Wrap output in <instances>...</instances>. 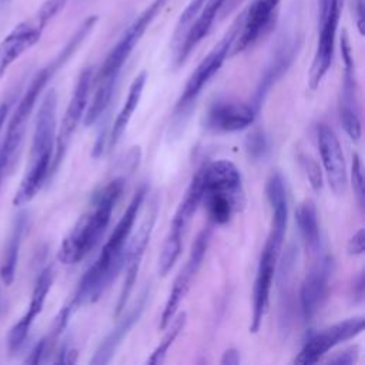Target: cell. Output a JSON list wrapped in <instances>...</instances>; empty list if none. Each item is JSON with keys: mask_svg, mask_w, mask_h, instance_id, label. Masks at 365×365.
I'll list each match as a JSON object with an SVG mask.
<instances>
[{"mask_svg": "<svg viewBox=\"0 0 365 365\" xmlns=\"http://www.w3.org/2000/svg\"><path fill=\"white\" fill-rule=\"evenodd\" d=\"M56 110L57 94L51 88L46 93L36 117L27 167L13 198V205L16 207L30 202L43 184L50 178V167L56 144Z\"/></svg>", "mask_w": 365, "mask_h": 365, "instance_id": "cell-3", "label": "cell"}, {"mask_svg": "<svg viewBox=\"0 0 365 365\" xmlns=\"http://www.w3.org/2000/svg\"><path fill=\"white\" fill-rule=\"evenodd\" d=\"M346 250H348V254H351V255H361L364 252V250H365V230L364 228L358 230L351 237V240L348 241Z\"/></svg>", "mask_w": 365, "mask_h": 365, "instance_id": "cell-31", "label": "cell"}, {"mask_svg": "<svg viewBox=\"0 0 365 365\" xmlns=\"http://www.w3.org/2000/svg\"><path fill=\"white\" fill-rule=\"evenodd\" d=\"M150 297V288L145 287L140 295L134 299L131 307L127 309V312L118 319L115 327L107 334V336L100 342L98 348L96 349L93 358L90 359V364L94 365H104L111 361L114 356V352L117 351L118 345L123 342V339L127 336L130 329L135 325V322L140 319L147 299Z\"/></svg>", "mask_w": 365, "mask_h": 365, "instance_id": "cell-20", "label": "cell"}, {"mask_svg": "<svg viewBox=\"0 0 365 365\" xmlns=\"http://www.w3.org/2000/svg\"><path fill=\"white\" fill-rule=\"evenodd\" d=\"M342 6L344 0H318L317 47L308 78L311 90L319 86L331 67Z\"/></svg>", "mask_w": 365, "mask_h": 365, "instance_id": "cell-8", "label": "cell"}, {"mask_svg": "<svg viewBox=\"0 0 365 365\" xmlns=\"http://www.w3.org/2000/svg\"><path fill=\"white\" fill-rule=\"evenodd\" d=\"M354 299L356 302H361L364 299V274H359L358 278L354 281Z\"/></svg>", "mask_w": 365, "mask_h": 365, "instance_id": "cell-35", "label": "cell"}, {"mask_svg": "<svg viewBox=\"0 0 365 365\" xmlns=\"http://www.w3.org/2000/svg\"><path fill=\"white\" fill-rule=\"evenodd\" d=\"M185 321H187L185 312H181L177 317L175 315L173 317V319L168 324L170 328H168L167 334L163 336V339L157 345V348L150 354V356L147 358V364H150V365H160V364L164 362L165 355H167L170 346L174 344V341L178 336L180 331H182V328L185 325Z\"/></svg>", "mask_w": 365, "mask_h": 365, "instance_id": "cell-26", "label": "cell"}, {"mask_svg": "<svg viewBox=\"0 0 365 365\" xmlns=\"http://www.w3.org/2000/svg\"><path fill=\"white\" fill-rule=\"evenodd\" d=\"M301 164L307 173V177L312 185L314 190H321L322 187V173L321 168L318 165V163L308 155H302L301 157Z\"/></svg>", "mask_w": 365, "mask_h": 365, "instance_id": "cell-29", "label": "cell"}, {"mask_svg": "<svg viewBox=\"0 0 365 365\" xmlns=\"http://www.w3.org/2000/svg\"><path fill=\"white\" fill-rule=\"evenodd\" d=\"M297 222L302 242L309 254H319L321 245V231L318 222V214L315 204L309 200L304 201L297 211Z\"/></svg>", "mask_w": 365, "mask_h": 365, "instance_id": "cell-23", "label": "cell"}, {"mask_svg": "<svg viewBox=\"0 0 365 365\" xmlns=\"http://www.w3.org/2000/svg\"><path fill=\"white\" fill-rule=\"evenodd\" d=\"M67 0H46L27 20L19 23L0 41V78L10 66L40 40L47 24L64 9Z\"/></svg>", "mask_w": 365, "mask_h": 365, "instance_id": "cell-6", "label": "cell"}, {"mask_svg": "<svg viewBox=\"0 0 365 365\" xmlns=\"http://www.w3.org/2000/svg\"><path fill=\"white\" fill-rule=\"evenodd\" d=\"M53 278H54V272L51 267H46L37 277L26 314L20 318V321H17L13 325V328L7 335V348L11 354L20 351V348L24 345L33 322L36 321L37 315L41 312L44 307L47 294L53 284Z\"/></svg>", "mask_w": 365, "mask_h": 365, "instance_id": "cell-18", "label": "cell"}, {"mask_svg": "<svg viewBox=\"0 0 365 365\" xmlns=\"http://www.w3.org/2000/svg\"><path fill=\"white\" fill-rule=\"evenodd\" d=\"M145 195L147 187L141 185L133 195L124 214L121 215L108 240L103 245V250L98 254L97 259L81 277L78 287L74 292V297L70 301L73 309L81 305L96 302L101 297V294L108 288L113 279L117 277L118 271L123 268L124 255L127 250L125 245Z\"/></svg>", "mask_w": 365, "mask_h": 365, "instance_id": "cell-1", "label": "cell"}, {"mask_svg": "<svg viewBox=\"0 0 365 365\" xmlns=\"http://www.w3.org/2000/svg\"><path fill=\"white\" fill-rule=\"evenodd\" d=\"M202 202V174L201 168L192 177L178 208L173 217L170 224L168 234L161 248V254L158 258V272L161 277H165L181 252V244L184 232L195 214L198 205Z\"/></svg>", "mask_w": 365, "mask_h": 365, "instance_id": "cell-7", "label": "cell"}, {"mask_svg": "<svg viewBox=\"0 0 365 365\" xmlns=\"http://www.w3.org/2000/svg\"><path fill=\"white\" fill-rule=\"evenodd\" d=\"M145 81H147V73L145 71H141L131 83L130 88H128V94H127V98L121 107V110L118 111L114 123H113V127H111V133H110V141H108V145L113 148L121 138V135L124 134L140 100H141V96H143V90H144V86H145Z\"/></svg>", "mask_w": 365, "mask_h": 365, "instance_id": "cell-22", "label": "cell"}, {"mask_svg": "<svg viewBox=\"0 0 365 365\" xmlns=\"http://www.w3.org/2000/svg\"><path fill=\"white\" fill-rule=\"evenodd\" d=\"M245 147L251 157H254V158L264 157L268 150V141H267L265 134L262 131H254L252 134L248 135Z\"/></svg>", "mask_w": 365, "mask_h": 365, "instance_id": "cell-28", "label": "cell"}, {"mask_svg": "<svg viewBox=\"0 0 365 365\" xmlns=\"http://www.w3.org/2000/svg\"><path fill=\"white\" fill-rule=\"evenodd\" d=\"M267 198L272 211L269 232L259 255L257 275L252 291V317L250 331L257 332L262 324L269 302V291L282 248L287 221H288V198L284 178L279 173L272 174L265 185Z\"/></svg>", "mask_w": 365, "mask_h": 365, "instance_id": "cell-2", "label": "cell"}, {"mask_svg": "<svg viewBox=\"0 0 365 365\" xmlns=\"http://www.w3.org/2000/svg\"><path fill=\"white\" fill-rule=\"evenodd\" d=\"M238 30H240V16L234 20V23L225 31L222 38L210 50V53L200 61V64L191 73L175 106V111L178 114H182L191 108V106L200 96L204 86L218 73L224 61L230 57Z\"/></svg>", "mask_w": 365, "mask_h": 365, "instance_id": "cell-9", "label": "cell"}, {"mask_svg": "<svg viewBox=\"0 0 365 365\" xmlns=\"http://www.w3.org/2000/svg\"><path fill=\"white\" fill-rule=\"evenodd\" d=\"M26 128V125H16L11 123L7 124L6 137L0 145V187L19 160Z\"/></svg>", "mask_w": 365, "mask_h": 365, "instance_id": "cell-25", "label": "cell"}, {"mask_svg": "<svg viewBox=\"0 0 365 365\" xmlns=\"http://www.w3.org/2000/svg\"><path fill=\"white\" fill-rule=\"evenodd\" d=\"M317 138L329 187L336 195H342L346 188V167L339 140L325 124L318 125Z\"/></svg>", "mask_w": 365, "mask_h": 365, "instance_id": "cell-19", "label": "cell"}, {"mask_svg": "<svg viewBox=\"0 0 365 365\" xmlns=\"http://www.w3.org/2000/svg\"><path fill=\"white\" fill-rule=\"evenodd\" d=\"M364 317H352L311 335L295 356V362L301 365L317 364L335 345L359 335L364 331Z\"/></svg>", "mask_w": 365, "mask_h": 365, "instance_id": "cell-14", "label": "cell"}, {"mask_svg": "<svg viewBox=\"0 0 365 365\" xmlns=\"http://www.w3.org/2000/svg\"><path fill=\"white\" fill-rule=\"evenodd\" d=\"M257 111L251 104L215 103L205 115V127L218 133H235L252 124Z\"/></svg>", "mask_w": 365, "mask_h": 365, "instance_id": "cell-21", "label": "cell"}, {"mask_svg": "<svg viewBox=\"0 0 365 365\" xmlns=\"http://www.w3.org/2000/svg\"><path fill=\"white\" fill-rule=\"evenodd\" d=\"M240 352L235 348H228L224 351L222 358H221V364L222 365H238L240 364Z\"/></svg>", "mask_w": 365, "mask_h": 365, "instance_id": "cell-33", "label": "cell"}, {"mask_svg": "<svg viewBox=\"0 0 365 365\" xmlns=\"http://www.w3.org/2000/svg\"><path fill=\"white\" fill-rule=\"evenodd\" d=\"M10 106H11L10 101H6V103H3V104L0 106V131H1V127H3V124H4L6 117H7V114H9Z\"/></svg>", "mask_w": 365, "mask_h": 365, "instance_id": "cell-36", "label": "cell"}, {"mask_svg": "<svg viewBox=\"0 0 365 365\" xmlns=\"http://www.w3.org/2000/svg\"><path fill=\"white\" fill-rule=\"evenodd\" d=\"M301 43H302V34H301V30L298 26L289 27L287 30V33H284L279 37L268 63L262 71V76L257 84V88H255L254 97H252L251 106L257 113L261 108V106H262L267 94L272 88V86L291 67L292 61L295 60V57L299 51Z\"/></svg>", "mask_w": 365, "mask_h": 365, "instance_id": "cell-12", "label": "cell"}, {"mask_svg": "<svg viewBox=\"0 0 365 365\" xmlns=\"http://www.w3.org/2000/svg\"><path fill=\"white\" fill-rule=\"evenodd\" d=\"M332 269V258L328 254H322L307 272L299 292L301 312L305 321H311L322 308L329 291Z\"/></svg>", "mask_w": 365, "mask_h": 365, "instance_id": "cell-16", "label": "cell"}, {"mask_svg": "<svg viewBox=\"0 0 365 365\" xmlns=\"http://www.w3.org/2000/svg\"><path fill=\"white\" fill-rule=\"evenodd\" d=\"M93 83H94V70H93V67H86L78 76L71 100L64 111L58 133L56 135L54 153H53V160H51V167H50V177L54 175L56 171L58 170V167L66 155V151L68 148V144L71 141V137H73L74 131L77 130L81 117L86 113V107H87V101H88V96H90Z\"/></svg>", "mask_w": 365, "mask_h": 365, "instance_id": "cell-11", "label": "cell"}, {"mask_svg": "<svg viewBox=\"0 0 365 365\" xmlns=\"http://www.w3.org/2000/svg\"><path fill=\"white\" fill-rule=\"evenodd\" d=\"M202 195L218 194L244 207L245 197L240 170L228 160H217L201 167Z\"/></svg>", "mask_w": 365, "mask_h": 365, "instance_id": "cell-17", "label": "cell"}, {"mask_svg": "<svg viewBox=\"0 0 365 365\" xmlns=\"http://www.w3.org/2000/svg\"><path fill=\"white\" fill-rule=\"evenodd\" d=\"M211 232H212V228H211V224H208L207 227H204L200 231L195 241L192 242L190 255H188L184 267L178 272V275L173 284V288L170 291V295L167 298V302L164 305V311H163L161 319H160L161 329L168 327L170 321L175 315V311H177L181 299L185 297L187 291L190 289L191 281L202 264V259H204V255L207 252V247H208V242L211 238Z\"/></svg>", "mask_w": 365, "mask_h": 365, "instance_id": "cell-13", "label": "cell"}, {"mask_svg": "<svg viewBox=\"0 0 365 365\" xmlns=\"http://www.w3.org/2000/svg\"><path fill=\"white\" fill-rule=\"evenodd\" d=\"M354 14L359 33H364V0H354Z\"/></svg>", "mask_w": 365, "mask_h": 365, "instance_id": "cell-34", "label": "cell"}, {"mask_svg": "<svg viewBox=\"0 0 365 365\" xmlns=\"http://www.w3.org/2000/svg\"><path fill=\"white\" fill-rule=\"evenodd\" d=\"M358 359V346H351L344 349L342 352L335 354L334 356H331L327 362L329 364H336V365H351Z\"/></svg>", "mask_w": 365, "mask_h": 365, "instance_id": "cell-30", "label": "cell"}, {"mask_svg": "<svg viewBox=\"0 0 365 365\" xmlns=\"http://www.w3.org/2000/svg\"><path fill=\"white\" fill-rule=\"evenodd\" d=\"M197 11H198V10H197ZM197 11H195V13H191V11H188V10H187V7H185V9L182 10V13L180 14L178 20H177V24H175V31H178V33H182V31H185V30L188 29V26L191 24L192 19L195 17Z\"/></svg>", "mask_w": 365, "mask_h": 365, "instance_id": "cell-32", "label": "cell"}, {"mask_svg": "<svg viewBox=\"0 0 365 365\" xmlns=\"http://www.w3.org/2000/svg\"><path fill=\"white\" fill-rule=\"evenodd\" d=\"M26 228V217L19 215L14 221V225L9 234V240L6 242L1 261H0V278L4 285H11L16 274V265L19 259V250L23 238V232Z\"/></svg>", "mask_w": 365, "mask_h": 365, "instance_id": "cell-24", "label": "cell"}, {"mask_svg": "<svg viewBox=\"0 0 365 365\" xmlns=\"http://www.w3.org/2000/svg\"><path fill=\"white\" fill-rule=\"evenodd\" d=\"M157 217V202H153V207L148 210L144 221L141 222L137 234L131 238L128 248L125 250V255H124V281H123V287H121V292L115 305V312L114 317L121 315V312L125 308L127 299L130 297V294L133 292V288L135 285V279H137V274L141 265V259L144 255V251L147 248V244L150 241L151 232H153V227H154V221Z\"/></svg>", "mask_w": 365, "mask_h": 365, "instance_id": "cell-15", "label": "cell"}, {"mask_svg": "<svg viewBox=\"0 0 365 365\" xmlns=\"http://www.w3.org/2000/svg\"><path fill=\"white\" fill-rule=\"evenodd\" d=\"M351 178L354 192L356 195L358 204L364 207L365 204V190H364V173H362V163L358 154L352 155V167H351Z\"/></svg>", "mask_w": 365, "mask_h": 365, "instance_id": "cell-27", "label": "cell"}, {"mask_svg": "<svg viewBox=\"0 0 365 365\" xmlns=\"http://www.w3.org/2000/svg\"><path fill=\"white\" fill-rule=\"evenodd\" d=\"M1 1H7V0H1Z\"/></svg>", "mask_w": 365, "mask_h": 365, "instance_id": "cell-37", "label": "cell"}, {"mask_svg": "<svg viewBox=\"0 0 365 365\" xmlns=\"http://www.w3.org/2000/svg\"><path fill=\"white\" fill-rule=\"evenodd\" d=\"M124 182L123 177L114 178L94 195L90 208L77 220L71 231L63 240L57 252L60 262L67 265L77 264L97 245L123 194Z\"/></svg>", "mask_w": 365, "mask_h": 365, "instance_id": "cell-4", "label": "cell"}, {"mask_svg": "<svg viewBox=\"0 0 365 365\" xmlns=\"http://www.w3.org/2000/svg\"><path fill=\"white\" fill-rule=\"evenodd\" d=\"M167 3L168 0H151L128 24V27L123 31V34L103 61L100 70L94 76V81L97 86L96 90L114 93L115 83L125 61Z\"/></svg>", "mask_w": 365, "mask_h": 365, "instance_id": "cell-5", "label": "cell"}, {"mask_svg": "<svg viewBox=\"0 0 365 365\" xmlns=\"http://www.w3.org/2000/svg\"><path fill=\"white\" fill-rule=\"evenodd\" d=\"M279 7L281 0H252L240 14V30L230 56L242 53L265 38L277 24Z\"/></svg>", "mask_w": 365, "mask_h": 365, "instance_id": "cell-10", "label": "cell"}]
</instances>
